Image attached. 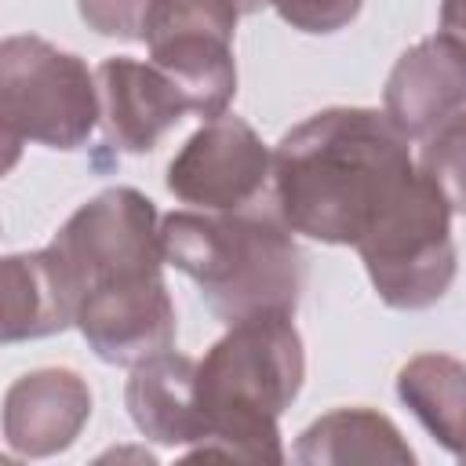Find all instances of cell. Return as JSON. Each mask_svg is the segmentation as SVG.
<instances>
[{"label":"cell","instance_id":"6da1fadb","mask_svg":"<svg viewBox=\"0 0 466 466\" xmlns=\"http://www.w3.org/2000/svg\"><path fill=\"white\" fill-rule=\"evenodd\" d=\"M408 135L379 109H324L295 124L273 149L277 211L291 233L350 244L411 182Z\"/></svg>","mask_w":466,"mask_h":466},{"label":"cell","instance_id":"7a4b0ae2","mask_svg":"<svg viewBox=\"0 0 466 466\" xmlns=\"http://www.w3.org/2000/svg\"><path fill=\"white\" fill-rule=\"evenodd\" d=\"M302 379L306 353L291 313H255L229 324L197 360L200 441L189 459L284 462L277 419L299 397Z\"/></svg>","mask_w":466,"mask_h":466},{"label":"cell","instance_id":"3957f363","mask_svg":"<svg viewBox=\"0 0 466 466\" xmlns=\"http://www.w3.org/2000/svg\"><path fill=\"white\" fill-rule=\"evenodd\" d=\"M164 258L182 269L208 309L237 324L255 313H295L306 255L291 226L244 211H171L160 218Z\"/></svg>","mask_w":466,"mask_h":466},{"label":"cell","instance_id":"277c9868","mask_svg":"<svg viewBox=\"0 0 466 466\" xmlns=\"http://www.w3.org/2000/svg\"><path fill=\"white\" fill-rule=\"evenodd\" d=\"M102 120L98 76L69 51L40 36H7L0 44V127L4 167L22 142L76 149Z\"/></svg>","mask_w":466,"mask_h":466},{"label":"cell","instance_id":"5b68a950","mask_svg":"<svg viewBox=\"0 0 466 466\" xmlns=\"http://www.w3.org/2000/svg\"><path fill=\"white\" fill-rule=\"evenodd\" d=\"M357 251L386 306L426 309L444 299L455 277L451 208L422 167L360 237Z\"/></svg>","mask_w":466,"mask_h":466},{"label":"cell","instance_id":"8992f818","mask_svg":"<svg viewBox=\"0 0 466 466\" xmlns=\"http://www.w3.org/2000/svg\"><path fill=\"white\" fill-rule=\"evenodd\" d=\"M47 255L73 302V313L87 291L153 277L167 262L157 208L131 186L106 189L80 204L47 244Z\"/></svg>","mask_w":466,"mask_h":466},{"label":"cell","instance_id":"52a82bcc","mask_svg":"<svg viewBox=\"0 0 466 466\" xmlns=\"http://www.w3.org/2000/svg\"><path fill=\"white\" fill-rule=\"evenodd\" d=\"M237 0H153L142 40L149 62L160 66L200 116H222L237 95L233 33Z\"/></svg>","mask_w":466,"mask_h":466},{"label":"cell","instance_id":"ba28073f","mask_svg":"<svg viewBox=\"0 0 466 466\" xmlns=\"http://www.w3.org/2000/svg\"><path fill=\"white\" fill-rule=\"evenodd\" d=\"M273 178V153L240 116H211L167 164V189L204 211H240Z\"/></svg>","mask_w":466,"mask_h":466},{"label":"cell","instance_id":"9c48e42d","mask_svg":"<svg viewBox=\"0 0 466 466\" xmlns=\"http://www.w3.org/2000/svg\"><path fill=\"white\" fill-rule=\"evenodd\" d=\"M73 324L106 364L120 368L175 346V306L160 273L87 291L76 302Z\"/></svg>","mask_w":466,"mask_h":466},{"label":"cell","instance_id":"30bf717a","mask_svg":"<svg viewBox=\"0 0 466 466\" xmlns=\"http://www.w3.org/2000/svg\"><path fill=\"white\" fill-rule=\"evenodd\" d=\"M95 76H98L106 138L124 153L157 149V142L186 113H193L182 87L153 62L113 55L95 69Z\"/></svg>","mask_w":466,"mask_h":466},{"label":"cell","instance_id":"8fae6325","mask_svg":"<svg viewBox=\"0 0 466 466\" xmlns=\"http://www.w3.org/2000/svg\"><path fill=\"white\" fill-rule=\"evenodd\" d=\"M382 106L408 138H426L466 106V47L448 33H433L408 47L390 69Z\"/></svg>","mask_w":466,"mask_h":466},{"label":"cell","instance_id":"7c38bea8","mask_svg":"<svg viewBox=\"0 0 466 466\" xmlns=\"http://www.w3.org/2000/svg\"><path fill=\"white\" fill-rule=\"evenodd\" d=\"M91 419V390L69 368H40L11 382L4 397L7 448L29 459L66 451Z\"/></svg>","mask_w":466,"mask_h":466},{"label":"cell","instance_id":"4fadbf2b","mask_svg":"<svg viewBox=\"0 0 466 466\" xmlns=\"http://www.w3.org/2000/svg\"><path fill=\"white\" fill-rule=\"evenodd\" d=\"M127 411L135 426L157 444H197V360L175 350L153 353L131 368L127 379Z\"/></svg>","mask_w":466,"mask_h":466},{"label":"cell","instance_id":"5bb4252c","mask_svg":"<svg viewBox=\"0 0 466 466\" xmlns=\"http://www.w3.org/2000/svg\"><path fill=\"white\" fill-rule=\"evenodd\" d=\"M0 299H4V317H0L4 342L44 339L73 324V302L58 280L47 248L4 258Z\"/></svg>","mask_w":466,"mask_h":466},{"label":"cell","instance_id":"9a60e30c","mask_svg":"<svg viewBox=\"0 0 466 466\" xmlns=\"http://www.w3.org/2000/svg\"><path fill=\"white\" fill-rule=\"evenodd\" d=\"M397 393L415 419L466 462V364L444 353H419L397 371Z\"/></svg>","mask_w":466,"mask_h":466},{"label":"cell","instance_id":"2e32d148","mask_svg":"<svg viewBox=\"0 0 466 466\" xmlns=\"http://www.w3.org/2000/svg\"><path fill=\"white\" fill-rule=\"evenodd\" d=\"M299 462H411L397 426L371 408H339L320 415L295 444Z\"/></svg>","mask_w":466,"mask_h":466},{"label":"cell","instance_id":"e0dca14e","mask_svg":"<svg viewBox=\"0 0 466 466\" xmlns=\"http://www.w3.org/2000/svg\"><path fill=\"white\" fill-rule=\"evenodd\" d=\"M419 167L437 182L448 208L466 215V106L422 138Z\"/></svg>","mask_w":466,"mask_h":466},{"label":"cell","instance_id":"ac0fdd59","mask_svg":"<svg viewBox=\"0 0 466 466\" xmlns=\"http://www.w3.org/2000/svg\"><path fill=\"white\" fill-rule=\"evenodd\" d=\"M149 4L153 0H76L80 18L95 33L120 36V40H142Z\"/></svg>","mask_w":466,"mask_h":466},{"label":"cell","instance_id":"d6986e66","mask_svg":"<svg viewBox=\"0 0 466 466\" xmlns=\"http://www.w3.org/2000/svg\"><path fill=\"white\" fill-rule=\"evenodd\" d=\"M277 15L302 33H335L350 25L364 0H269Z\"/></svg>","mask_w":466,"mask_h":466},{"label":"cell","instance_id":"ffe728a7","mask_svg":"<svg viewBox=\"0 0 466 466\" xmlns=\"http://www.w3.org/2000/svg\"><path fill=\"white\" fill-rule=\"evenodd\" d=\"M441 33L466 47V0H441Z\"/></svg>","mask_w":466,"mask_h":466},{"label":"cell","instance_id":"44dd1931","mask_svg":"<svg viewBox=\"0 0 466 466\" xmlns=\"http://www.w3.org/2000/svg\"><path fill=\"white\" fill-rule=\"evenodd\" d=\"M269 0H237V7H240V15H255V11H262Z\"/></svg>","mask_w":466,"mask_h":466}]
</instances>
